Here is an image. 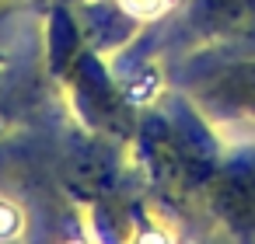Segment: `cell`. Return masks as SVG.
<instances>
[]
</instances>
